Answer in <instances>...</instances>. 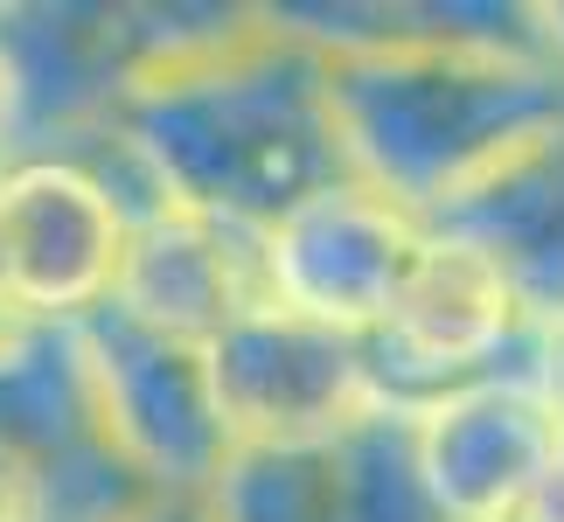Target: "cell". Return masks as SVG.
Masks as SVG:
<instances>
[{
	"label": "cell",
	"mask_w": 564,
	"mask_h": 522,
	"mask_svg": "<svg viewBox=\"0 0 564 522\" xmlns=\"http://www.w3.org/2000/svg\"><path fill=\"white\" fill-rule=\"evenodd\" d=\"M21 335H29V320H21V314L8 307V293H0V356H8V348H14Z\"/></svg>",
	"instance_id": "cell-18"
},
{
	"label": "cell",
	"mask_w": 564,
	"mask_h": 522,
	"mask_svg": "<svg viewBox=\"0 0 564 522\" xmlns=\"http://www.w3.org/2000/svg\"><path fill=\"white\" fill-rule=\"evenodd\" d=\"M432 230L460 237L509 279L536 328L564 314V126H551L536 146L502 161L474 195H460Z\"/></svg>",
	"instance_id": "cell-12"
},
{
	"label": "cell",
	"mask_w": 564,
	"mask_h": 522,
	"mask_svg": "<svg viewBox=\"0 0 564 522\" xmlns=\"http://www.w3.org/2000/svg\"><path fill=\"white\" fill-rule=\"evenodd\" d=\"M91 146L140 203L209 209L251 230L349 182L321 50L272 8H175Z\"/></svg>",
	"instance_id": "cell-2"
},
{
	"label": "cell",
	"mask_w": 564,
	"mask_h": 522,
	"mask_svg": "<svg viewBox=\"0 0 564 522\" xmlns=\"http://www.w3.org/2000/svg\"><path fill=\"white\" fill-rule=\"evenodd\" d=\"M370 369L390 411H411L440 390H460L474 377L516 369L536 356V320L523 300L509 293V279L488 265L474 244L432 230L419 265H411L404 293L390 300V314L370 335Z\"/></svg>",
	"instance_id": "cell-7"
},
{
	"label": "cell",
	"mask_w": 564,
	"mask_h": 522,
	"mask_svg": "<svg viewBox=\"0 0 564 522\" xmlns=\"http://www.w3.org/2000/svg\"><path fill=\"white\" fill-rule=\"evenodd\" d=\"M175 8H77V0H8L0 70H8V154H77L105 133L119 91Z\"/></svg>",
	"instance_id": "cell-6"
},
{
	"label": "cell",
	"mask_w": 564,
	"mask_h": 522,
	"mask_svg": "<svg viewBox=\"0 0 564 522\" xmlns=\"http://www.w3.org/2000/svg\"><path fill=\"white\" fill-rule=\"evenodd\" d=\"M321 50L349 182L446 216L564 126V63L536 8H272Z\"/></svg>",
	"instance_id": "cell-1"
},
{
	"label": "cell",
	"mask_w": 564,
	"mask_h": 522,
	"mask_svg": "<svg viewBox=\"0 0 564 522\" xmlns=\"http://www.w3.org/2000/svg\"><path fill=\"white\" fill-rule=\"evenodd\" d=\"M516 522H564V453L551 460V474L536 481V494H530V509L516 515Z\"/></svg>",
	"instance_id": "cell-16"
},
{
	"label": "cell",
	"mask_w": 564,
	"mask_h": 522,
	"mask_svg": "<svg viewBox=\"0 0 564 522\" xmlns=\"http://www.w3.org/2000/svg\"><path fill=\"white\" fill-rule=\"evenodd\" d=\"M112 307L154 335L209 348L245 314L272 307L265 230L209 216V209H182V203H140L126 258H119Z\"/></svg>",
	"instance_id": "cell-11"
},
{
	"label": "cell",
	"mask_w": 564,
	"mask_h": 522,
	"mask_svg": "<svg viewBox=\"0 0 564 522\" xmlns=\"http://www.w3.org/2000/svg\"><path fill=\"white\" fill-rule=\"evenodd\" d=\"M411 467L440 522H516L564 453V425L530 362L404 411Z\"/></svg>",
	"instance_id": "cell-8"
},
{
	"label": "cell",
	"mask_w": 564,
	"mask_h": 522,
	"mask_svg": "<svg viewBox=\"0 0 564 522\" xmlns=\"http://www.w3.org/2000/svg\"><path fill=\"white\" fill-rule=\"evenodd\" d=\"M432 224L362 182H335L265 230L272 300L341 335H370L404 293Z\"/></svg>",
	"instance_id": "cell-9"
},
{
	"label": "cell",
	"mask_w": 564,
	"mask_h": 522,
	"mask_svg": "<svg viewBox=\"0 0 564 522\" xmlns=\"http://www.w3.org/2000/svg\"><path fill=\"white\" fill-rule=\"evenodd\" d=\"M0 446L50 474L105 453L91 432V398H84L70 328H29L0 356Z\"/></svg>",
	"instance_id": "cell-13"
},
{
	"label": "cell",
	"mask_w": 564,
	"mask_h": 522,
	"mask_svg": "<svg viewBox=\"0 0 564 522\" xmlns=\"http://www.w3.org/2000/svg\"><path fill=\"white\" fill-rule=\"evenodd\" d=\"M530 369H536V383H544V398H551L557 425H564V314L551 320V328H536V356H530Z\"/></svg>",
	"instance_id": "cell-15"
},
{
	"label": "cell",
	"mask_w": 564,
	"mask_h": 522,
	"mask_svg": "<svg viewBox=\"0 0 564 522\" xmlns=\"http://www.w3.org/2000/svg\"><path fill=\"white\" fill-rule=\"evenodd\" d=\"M77 369L91 398V432L154 502H203L230 460V432L216 418L203 348L140 328L133 314L98 307L77 328Z\"/></svg>",
	"instance_id": "cell-3"
},
{
	"label": "cell",
	"mask_w": 564,
	"mask_h": 522,
	"mask_svg": "<svg viewBox=\"0 0 564 522\" xmlns=\"http://www.w3.org/2000/svg\"><path fill=\"white\" fill-rule=\"evenodd\" d=\"M0 522H56V481L50 467L21 460L0 446Z\"/></svg>",
	"instance_id": "cell-14"
},
{
	"label": "cell",
	"mask_w": 564,
	"mask_h": 522,
	"mask_svg": "<svg viewBox=\"0 0 564 522\" xmlns=\"http://www.w3.org/2000/svg\"><path fill=\"white\" fill-rule=\"evenodd\" d=\"M140 195L119 167L84 154H8L0 161V293L29 328H77L112 307L119 258Z\"/></svg>",
	"instance_id": "cell-4"
},
{
	"label": "cell",
	"mask_w": 564,
	"mask_h": 522,
	"mask_svg": "<svg viewBox=\"0 0 564 522\" xmlns=\"http://www.w3.org/2000/svg\"><path fill=\"white\" fill-rule=\"evenodd\" d=\"M195 509L203 522H440L411 467L404 411L314 446L230 453Z\"/></svg>",
	"instance_id": "cell-10"
},
{
	"label": "cell",
	"mask_w": 564,
	"mask_h": 522,
	"mask_svg": "<svg viewBox=\"0 0 564 522\" xmlns=\"http://www.w3.org/2000/svg\"><path fill=\"white\" fill-rule=\"evenodd\" d=\"M203 369H209L216 418L230 432V453L314 446L390 411L362 335L307 320L279 300L216 335L203 348Z\"/></svg>",
	"instance_id": "cell-5"
},
{
	"label": "cell",
	"mask_w": 564,
	"mask_h": 522,
	"mask_svg": "<svg viewBox=\"0 0 564 522\" xmlns=\"http://www.w3.org/2000/svg\"><path fill=\"white\" fill-rule=\"evenodd\" d=\"M0 161H8V70H0Z\"/></svg>",
	"instance_id": "cell-19"
},
{
	"label": "cell",
	"mask_w": 564,
	"mask_h": 522,
	"mask_svg": "<svg viewBox=\"0 0 564 522\" xmlns=\"http://www.w3.org/2000/svg\"><path fill=\"white\" fill-rule=\"evenodd\" d=\"M126 522H203V509L195 502H140Z\"/></svg>",
	"instance_id": "cell-17"
}]
</instances>
